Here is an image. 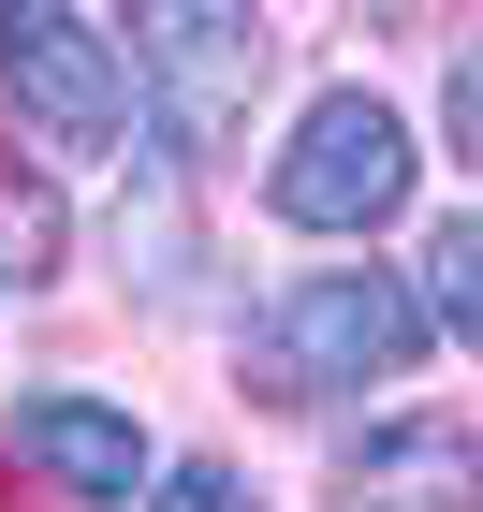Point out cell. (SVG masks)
<instances>
[{
  "mask_svg": "<svg viewBox=\"0 0 483 512\" xmlns=\"http://www.w3.org/2000/svg\"><path fill=\"white\" fill-rule=\"evenodd\" d=\"M425 337H440V322H425V278H396V264H308V278H279V293L249 308L235 381L264 395V410H337V395L410 381Z\"/></svg>",
  "mask_w": 483,
  "mask_h": 512,
  "instance_id": "6da1fadb",
  "label": "cell"
},
{
  "mask_svg": "<svg viewBox=\"0 0 483 512\" xmlns=\"http://www.w3.org/2000/svg\"><path fill=\"white\" fill-rule=\"evenodd\" d=\"M132 103L161 118L176 161H235L249 147V103L279 88V30L264 0H132Z\"/></svg>",
  "mask_w": 483,
  "mask_h": 512,
  "instance_id": "7a4b0ae2",
  "label": "cell"
},
{
  "mask_svg": "<svg viewBox=\"0 0 483 512\" xmlns=\"http://www.w3.org/2000/svg\"><path fill=\"white\" fill-rule=\"evenodd\" d=\"M410 118L381 103V88H322L308 118L279 132V161H264V220H293V235H337L366 249L381 220H410Z\"/></svg>",
  "mask_w": 483,
  "mask_h": 512,
  "instance_id": "3957f363",
  "label": "cell"
},
{
  "mask_svg": "<svg viewBox=\"0 0 483 512\" xmlns=\"http://www.w3.org/2000/svg\"><path fill=\"white\" fill-rule=\"evenodd\" d=\"M0 103L59 161H88V147H118V118H132V44L88 30L74 0H0Z\"/></svg>",
  "mask_w": 483,
  "mask_h": 512,
  "instance_id": "277c9868",
  "label": "cell"
},
{
  "mask_svg": "<svg viewBox=\"0 0 483 512\" xmlns=\"http://www.w3.org/2000/svg\"><path fill=\"white\" fill-rule=\"evenodd\" d=\"M0 439H15V469H30V483H59L74 512H132V498L161 483L147 425H132L118 395H74V381H30L15 410H0Z\"/></svg>",
  "mask_w": 483,
  "mask_h": 512,
  "instance_id": "5b68a950",
  "label": "cell"
},
{
  "mask_svg": "<svg viewBox=\"0 0 483 512\" xmlns=\"http://www.w3.org/2000/svg\"><path fill=\"white\" fill-rule=\"evenodd\" d=\"M337 498L352 512H483V439L454 410H396V425L337 439Z\"/></svg>",
  "mask_w": 483,
  "mask_h": 512,
  "instance_id": "8992f818",
  "label": "cell"
},
{
  "mask_svg": "<svg viewBox=\"0 0 483 512\" xmlns=\"http://www.w3.org/2000/svg\"><path fill=\"white\" fill-rule=\"evenodd\" d=\"M410 278H425V322H440L454 352H483V205H469V220H440Z\"/></svg>",
  "mask_w": 483,
  "mask_h": 512,
  "instance_id": "52a82bcc",
  "label": "cell"
},
{
  "mask_svg": "<svg viewBox=\"0 0 483 512\" xmlns=\"http://www.w3.org/2000/svg\"><path fill=\"white\" fill-rule=\"evenodd\" d=\"M147 512H264V498H249V469H220V454H176V469L147 483Z\"/></svg>",
  "mask_w": 483,
  "mask_h": 512,
  "instance_id": "ba28073f",
  "label": "cell"
},
{
  "mask_svg": "<svg viewBox=\"0 0 483 512\" xmlns=\"http://www.w3.org/2000/svg\"><path fill=\"white\" fill-rule=\"evenodd\" d=\"M440 118H454V161L483 176V44H454V88H440Z\"/></svg>",
  "mask_w": 483,
  "mask_h": 512,
  "instance_id": "9c48e42d",
  "label": "cell"
}]
</instances>
